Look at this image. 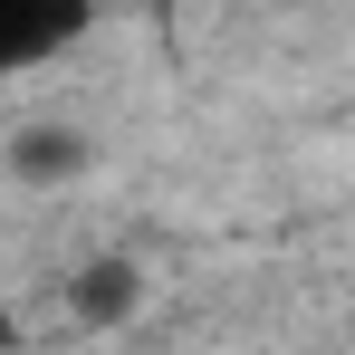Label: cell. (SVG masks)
Masks as SVG:
<instances>
[{
	"label": "cell",
	"instance_id": "obj_2",
	"mask_svg": "<svg viewBox=\"0 0 355 355\" xmlns=\"http://www.w3.org/2000/svg\"><path fill=\"white\" fill-rule=\"evenodd\" d=\"M135 297H144V269H135V259H96V269H77V279H67V307H77L87 327H116Z\"/></svg>",
	"mask_w": 355,
	"mask_h": 355
},
{
	"label": "cell",
	"instance_id": "obj_3",
	"mask_svg": "<svg viewBox=\"0 0 355 355\" xmlns=\"http://www.w3.org/2000/svg\"><path fill=\"white\" fill-rule=\"evenodd\" d=\"M87 164V135L77 125H29V135H10V173L19 182H67Z\"/></svg>",
	"mask_w": 355,
	"mask_h": 355
},
{
	"label": "cell",
	"instance_id": "obj_1",
	"mask_svg": "<svg viewBox=\"0 0 355 355\" xmlns=\"http://www.w3.org/2000/svg\"><path fill=\"white\" fill-rule=\"evenodd\" d=\"M87 39V10H58V0H0V87L49 67L58 49Z\"/></svg>",
	"mask_w": 355,
	"mask_h": 355
},
{
	"label": "cell",
	"instance_id": "obj_4",
	"mask_svg": "<svg viewBox=\"0 0 355 355\" xmlns=\"http://www.w3.org/2000/svg\"><path fill=\"white\" fill-rule=\"evenodd\" d=\"M0 346H10V317H0Z\"/></svg>",
	"mask_w": 355,
	"mask_h": 355
}]
</instances>
